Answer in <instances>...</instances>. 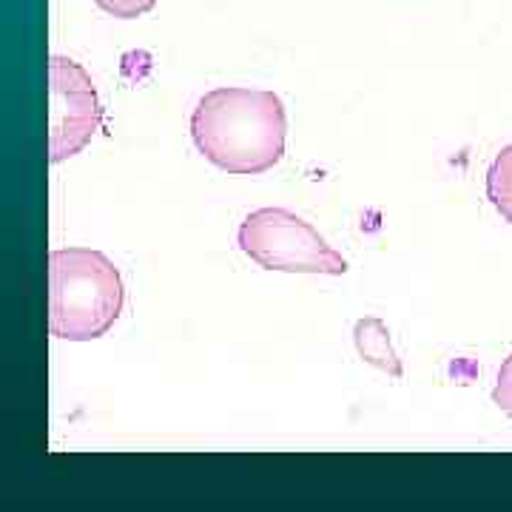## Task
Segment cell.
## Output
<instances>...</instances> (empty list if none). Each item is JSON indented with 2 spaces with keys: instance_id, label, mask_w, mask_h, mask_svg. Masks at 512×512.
<instances>
[{
  "instance_id": "3",
  "label": "cell",
  "mask_w": 512,
  "mask_h": 512,
  "mask_svg": "<svg viewBox=\"0 0 512 512\" xmlns=\"http://www.w3.org/2000/svg\"><path fill=\"white\" fill-rule=\"evenodd\" d=\"M237 245L242 254L265 271L282 274H348V262L333 251L311 222L288 208H259L239 225Z\"/></svg>"
},
{
  "instance_id": "5",
  "label": "cell",
  "mask_w": 512,
  "mask_h": 512,
  "mask_svg": "<svg viewBox=\"0 0 512 512\" xmlns=\"http://www.w3.org/2000/svg\"><path fill=\"white\" fill-rule=\"evenodd\" d=\"M353 345L359 350V356L365 359L367 365L379 367L387 376L393 379H402L404 367L399 353L390 342V330L384 325L382 319L376 316H367V319H359L356 328H353Z\"/></svg>"
},
{
  "instance_id": "8",
  "label": "cell",
  "mask_w": 512,
  "mask_h": 512,
  "mask_svg": "<svg viewBox=\"0 0 512 512\" xmlns=\"http://www.w3.org/2000/svg\"><path fill=\"white\" fill-rule=\"evenodd\" d=\"M493 404L512 419V353L504 359V365L498 367V379L493 387Z\"/></svg>"
},
{
  "instance_id": "6",
  "label": "cell",
  "mask_w": 512,
  "mask_h": 512,
  "mask_svg": "<svg viewBox=\"0 0 512 512\" xmlns=\"http://www.w3.org/2000/svg\"><path fill=\"white\" fill-rule=\"evenodd\" d=\"M487 200L512 225V143L487 168Z\"/></svg>"
},
{
  "instance_id": "4",
  "label": "cell",
  "mask_w": 512,
  "mask_h": 512,
  "mask_svg": "<svg viewBox=\"0 0 512 512\" xmlns=\"http://www.w3.org/2000/svg\"><path fill=\"white\" fill-rule=\"evenodd\" d=\"M103 106L89 72L72 57H49V163H66L92 143Z\"/></svg>"
},
{
  "instance_id": "1",
  "label": "cell",
  "mask_w": 512,
  "mask_h": 512,
  "mask_svg": "<svg viewBox=\"0 0 512 512\" xmlns=\"http://www.w3.org/2000/svg\"><path fill=\"white\" fill-rule=\"evenodd\" d=\"M288 111L268 89L222 86L202 94L191 114V140L202 157L228 174L256 177L285 157Z\"/></svg>"
},
{
  "instance_id": "7",
  "label": "cell",
  "mask_w": 512,
  "mask_h": 512,
  "mask_svg": "<svg viewBox=\"0 0 512 512\" xmlns=\"http://www.w3.org/2000/svg\"><path fill=\"white\" fill-rule=\"evenodd\" d=\"M94 3H97L106 15L120 20L143 18V15H148V12L157 6V0H94Z\"/></svg>"
},
{
  "instance_id": "2",
  "label": "cell",
  "mask_w": 512,
  "mask_h": 512,
  "mask_svg": "<svg viewBox=\"0 0 512 512\" xmlns=\"http://www.w3.org/2000/svg\"><path fill=\"white\" fill-rule=\"evenodd\" d=\"M126 305L123 276L94 248H57L49 254V330L66 342L106 336Z\"/></svg>"
}]
</instances>
